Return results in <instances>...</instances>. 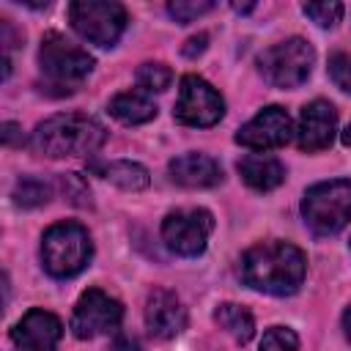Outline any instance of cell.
I'll list each match as a JSON object with an SVG mask.
<instances>
[{
  "mask_svg": "<svg viewBox=\"0 0 351 351\" xmlns=\"http://www.w3.org/2000/svg\"><path fill=\"white\" fill-rule=\"evenodd\" d=\"M307 271L304 252L288 241H263L250 247L241 255L239 274L244 285L271 293V296H291L299 291Z\"/></svg>",
  "mask_w": 351,
  "mask_h": 351,
  "instance_id": "1",
  "label": "cell"
},
{
  "mask_svg": "<svg viewBox=\"0 0 351 351\" xmlns=\"http://www.w3.org/2000/svg\"><path fill=\"white\" fill-rule=\"evenodd\" d=\"M107 140V129L82 112H60L41 121L33 132V148L44 156H90Z\"/></svg>",
  "mask_w": 351,
  "mask_h": 351,
  "instance_id": "2",
  "label": "cell"
},
{
  "mask_svg": "<svg viewBox=\"0 0 351 351\" xmlns=\"http://www.w3.org/2000/svg\"><path fill=\"white\" fill-rule=\"evenodd\" d=\"M93 255L88 230L80 222H55L41 236V263L47 274L69 280L80 274Z\"/></svg>",
  "mask_w": 351,
  "mask_h": 351,
  "instance_id": "3",
  "label": "cell"
},
{
  "mask_svg": "<svg viewBox=\"0 0 351 351\" xmlns=\"http://www.w3.org/2000/svg\"><path fill=\"white\" fill-rule=\"evenodd\" d=\"M302 217L318 236L343 230L351 219V181L332 178L313 184L302 197Z\"/></svg>",
  "mask_w": 351,
  "mask_h": 351,
  "instance_id": "4",
  "label": "cell"
},
{
  "mask_svg": "<svg viewBox=\"0 0 351 351\" xmlns=\"http://www.w3.org/2000/svg\"><path fill=\"white\" fill-rule=\"evenodd\" d=\"M315 63V52L313 47L302 38V36H291L280 44H271L269 49H263L258 55V69L263 74V80L274 88H299Z\"/></svg>",
  "mask_w": 351,
  "mask_h": 351,
  "instance_id": "5",
  "label": "cell"
},
{
  "mask_svg": "<svg viewBox=\"0 0 351 351\" xmlns=\"http://www.w3.org/2000/svg\"><path fill=\"white\" fill-rule=\"evenodd\" d=\"M69 19L85 41L99 47H112L129 22L126 8L112 0H74L69 3Z\"/></svg>",
  "mask_w": 351,
  "mask_h": 351,
  "instance_id": "6",
  "label": "cell"
},
{
  "mask_svg": "<svg viewBox=\"0 0 351 351\" xmlns=\"http://www.w3.org/2000/svg\"><path fill=\"white\" fill-rule=\"evenodd\" d=\"M38 66L41 71L47 74L49 82H55L60 88V93H71L74 82H80L82 77L90 74L93 69V58L74 47L69 38H63L60 33H47L41 38V47H38Z\"/></svg>",
  "mask_w": 351,
  "mask_h": 351,
  "instance_id": "7",
  "label": "cell"
},
{
  "mask_svg": "<svg viewBox=\"0 0 351 351\" xmlns=\"http://www.w3.org/2000/svg\"><path fill=\"white\" fill-rule=\"evenodd\" d=\"M225 115V101L222 96L197 74H184L181 88H178V101L173 110V118L184 126L206 129L214 126Z\"/></svg>",
  "mask_w": 351,
  "mask_h": 351,
  "instance_id": "8",
  "label": "cell"
},
{
  "mask_svg": "<svg viewBox=\"0 0 351 351\" xmlns=\"http://www.w3.org/2000/svg\"><path fill=\"white\" fill-rule=\"evenodd\" d=\"M211 230H214V217L206 208H178V211H170L162 222L165 244L184 258L200 255L208 244Z\"/></svg>",
  "mask_w": 351,
  "mask_h": 351,
  "instance_id": "9",
  "label": "cell"
},
{
  "mask_svg": "<svg viewBox=\"0 0 351 351\" xmlns=\"http://www.w3.org/2000/svg\"><path fill=\"white\" fill-rule=\"evenodd\" d=\"M121 318H123V307L118 299H112L101 288H88L77 299V307L71 315V332L80 340H90L112 332L121 324Z\"/></svg>",
  "mask_w": 351,
  "mask_h": 351,
  "instance_id": "10",
  "label": "cell"
},
{
  "mask_svg": "<svg viewBox=\"0 0 351 351\" xmlns=\"http://www.w3.org/2000/svg\"><path fill=\"white\" fill-rule=\"evenodd\" d=\"M293 132L296 129L291 123V115L282 107L271 104V107H263L252 121H247L236 132V143L252 151H271L285 145L293 137Z\"/></svg>",
  "mask_w": 351,
  "mask_h": 351,
  "instance_id": "11",
  "label": "cell"
},
{
  "mask_svg": "<svg viewBox=\"0 0 351 351\" xmlns=\"http://www.w3.org/2000/svg\"><path fill=\"white\" fill-rule=\"evenodd\" d=\"M11 337L25 351H55L63 337V324L58 315L33 307L16 321V326L11 329Z\"/></svg>",
  "mask_w": 351,
  "mask_h": 351,
  "instance_id": "12",
  "label": "cell"
},
{
  "mask_svg": "<svg viewBox=\"0 0 351 351\" xmlns=\"http://www.w3.org/2000/svg\"><path fill=\"white\" fill-rule=\"evenodd\" d=\"M335 129H337V110L329 101L315 99L302 107L299 126H296V143L302 151H324L332 145Z\"/></svg>",
  "mask_w": 351,
  "mask_h": 351,
  "instance_id": "13",
  "label": "cell"
},
{
  "mask_svg": "<svg viewBox=\"0 0 351 351\" xmlns=\"http://www.w3.org/2000/svg\"><path fill=\"white\" fill-rule=\"evenodd\" d=\"M145 326L156 340H173L176 335H181L186 326V310L181 299L167 288L151 291L145 302Z\"/></svg>",
  "mask_w": 351,
  "mask_h": 351,
  "instance_id": "14",
  "label": "cell"
},
{
  "mask_svg": "<svg viewBox=\"0 0 351 351\" xmlns=\"http://www.w3.org/2000/svg\"><path fill=\"white\" fill-rule=\"evenodd\" d=\"M167 170L176 184L189 186V189H206V186H217L222 181L219 162L206 154H181V156L170 159Z\"/></svg>",
  "mask_w": 351,
  "mask_h": 351,
  "instance_id": "15",
  "label": "cell"
},
{
  "mask_svg": "<svg viewBox=\"0 0 351 351\" xmlns=\"http://www.w3.org/2000/svg\"><path fill=\"white\" fill-rule=\"evenodd\" d=\"M239 176L247 186L258 189V192H269L274 186H280L285 181V167L277 156L269 154H250L239 162Z\"/></svg>",
  "mask_w": 351,
  "mask_h": 351,
  "instance_id": "16",
  "label": "cell"
},
{
  "mask_svg": "<svg viewBox=\"0 0 351 351\" xmlns=\"http://www.w3.org/2000/svg\"><path fill=\"white\" fill-rule=\"evenodd\" d=\"M107 110H110L112 118H118L126 126L145 123V121H151L156 115V104L143 90H123V93L112 96Z\"/></svg>",
  "mask_w": 351,
  "mask_h": 351,
  "instance_id": "17",
  "label": "cell"
},
{
  "mask_svg": "<svg viewBox=\"0 0 351 351\" xmlns=\"http://www.w3.org/2000/svg\"><path fill=\"white\" fill-rule=\"evenodd\" d=\"M214 321L236 340V343H250L252 335H255V321H252V313L241 304H233V302H225L214 310Z\"/></svg>",
  "mask_w": 351,
  "mask_h": 351,
  "instance_id": "18",
  "label": "cell"
},
{
  "mask_svg": "<svg viewBox=\"0 0 351 351\" xmlns=\"http://www.w3.org/2000/svg\"><path fill=\"white\" fill-rule=\"evenodd\" d=\"M104 178L126 192H140L148 186V170L137 162H129V159H118V162H110L104 167Z\"/></svg>",
  "mask_w": 351,
  "mask_h": 351,
  "instance_id": "19",
  "label": "cell"
},
{
  "mask_svg": "<svg viewBox=\"0 0 351 351\" xmlns=\"http://www.w3.org/2000/svg\"><path fill=\"white\" fill-rule=\"evenodd\" d=\"M49 195H52L49 184H44V181H41V178H36V176H22V178L14 184V192H11L14 203H16V206H22V208L44 206V203L49 200Z\"/></svg>",
  "mask_w": 351,
  "mask_h": 351,
  "instance_id": "20",
  "label": "cell"
},
{
  "mask_svg": "<svg viewBox=\"0 0 351 351\" xmlns=\"http://www.w3.org/2000/svg\"><path fill=\"white\" fill-rule=\"evenodd\" d=\"M170 80H173V71L165 63H143L137 69V85L143 90H148V93L167 90L170 88Z\"/></svg>",
  "mask_w": 351,
  "mask_h": 351,
  "instance_id": "21",
  "label": "cell"
},
{
  "mask_svg": "<svg viewBox=\"0 0 351 351\" xmlns=\"http://www.w3.org/2000/svg\"><path fill=\"white\" fill-rule=\"evenodd\" d=\"M302 11L318 25V27H335L343 16V3L335 0H324V3H304Z\"/></svg>",
  "mask_w": 351,
  "mask_h": 351,
  "instance_id": "22",
  "label": "cell"
},
{
  "mask_svg": "<svg viewBox=\"0 0 351 351\" xmlns=\"http://www.w3.org/2000/svg\"><path fill=\"white\" fill-rule=\"evenodd\" d=\"M261 351H299V337L288 326H271L261 337Z\"/></svg>",
  "mask_w": 351,
  "mask_h": 351,
  "instance_id": "23",
  "label": "cell"
},
{
  "mask_svg": "<svg viewBox=\"0 0 351 351\" xmlns=\"http://www.w3.org/2000/svg\"><path fill=\"white\" fill-rule=\"evenodd\" d=\"M214 3L211 0H176V3H167V14L178 22V25H186L192 19H197L200 14L211 11Z\"/></svg>",
  "mask_w": 351,
  "mask_h": 351,
  "instance_id": "24",
  "label": "cell"
},
{
  "mask_svg": "<svg viewBox=\"0 0 351 351\" xmlns=\"http://www.w3.org/2000/svg\"><path fill=\"white\" fill-rule=\"evenodd\" d=\"M329 77L340 90L351 93V55L348 52H335L329 58Z\"/></svg>",
  "mask_w": 351,
  "mask_h": 351,
  "instance_id": "25",
  "label": "cell"
},
{
  "mask_svg": "<svg viewBox=\"0 0 351 351\" xmlns=\"http://www.w3.org/2000/svg\"><path fill=\"white\" fill-rule=\"evenodd\" d=\"M60 181H63V192H66V197H69L74 206H90V189H88V184L82 181V176H77V173H66Z\"/></svg>",
  "mask_w": 351,
  "mask_h": 351,
  "instance_id": "26",
  "label": "cell"
},
{
  "mask_svg": "<svg viewBox=\"0 0 351 351\" xmlns=\"http://www.w3.org/2000/svg\"><path fill=\"white\" fill-rule=\"evenodd\" d=\"M206 47H208V36H206V33H197V36H192V38L184 41L181 55H184V58H197L200 52H206Z\"/></svg>",
  "mask_w": 351,
  "mask_h": 351,
  "instance_id": "27",
  "label": "cell"
},
{
  "mask_svg": "<svg viewBox=\"0 0 351 351\" xmlns=\"http://www.w3.org/2000/svg\"><path fill=\"white\" fill-rule=\"evenodd\" d=\"M0 137H3V143H5V145H19V143H22V132H19V126H16V123H11V121H5V123H3Z\"/></svg>",
  "mask_w": 351,
  "mask_h": 351,
  "instance_id": "28",
  "label": "cell"
},
{
  "mask_svg": "<svg viewBox=\"0 0 351 351\" xmlns=\"http://www.w3.org/2000/svg\"><path fill=\"white\" fill-rule=\"evenodd\" d=\"M112 351H137V343L129 337V335H118L112 340Z\"/></svg>",
  "mask_w": 351,
  "mask_h": 351,
  "instance_id": "29",
  "label": "cell"
},
{
  "mask_svg": "<svg viewBox=\"0 0 351 351\" xmlns=\"http://www.w3.org/2000/svg\"><path fill=\"white\" fill-rule=\"evenodd\" d=\"M343 329H346V337L351 340V304H348L346 313H343Z\"/></svg>",
  "mask_w": 351,
  "mask_h": 351,
  "instance_id": "30",
  "label": "cell"
},
{
  "mask_svg": "<svg viewBox=\"0 0 351 351\" xmlns=\"http://www.w3.org/2000/svg\"><path fill=\"white\" fill-rule=\"evenodd\" d=\"M255 5L252 3H247V5H241V3H233V11H239V14H247V11H252Z\"/></svg>",
  "mask_w": 351,
  "mask_h": 351,
  "instance_id": "31",
  "label": "cell"
},
{
  "mask_svg": "<svg viewBox=\"0 0 351 351\" xmlns=\"http://www.w3.org/2000/svg\"><path fill=\"white\" fill-rule=\"evenodd\" d=\"M343 145H348L351 148V123L346 126V132H343Z\"/></svg>",
  "mask_w": 351,
  "mask_h": 351,
  "instance_id": "32",
  "label": "cell"
}]
</instances>
